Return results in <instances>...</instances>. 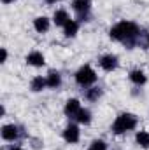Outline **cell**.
<instances>
[{
	"instance_id": "cell-1",
	"label": "cell",
	"mask_w": 149,
	"mask_h": 150,
	"mask_svg": "<svg viewBox=\"0 0 149 150\" xmlns=\"http://www.w3.org/2000/svg\"><path fill=\"white\" fill-rule=\"evenodd\" d=\"M112 40H117V42H123L126 44L128 47H132L135 44V38L139 35V26L133 23V21H119L116 26H112L111 32H109Z\"/></svg>"
},
{
	"instance_id": "cell-2",
	"label": "cell",
	"mask_w": 149,
	"mask_h": 150,
	"mask_svg": "<svg viewBox=\"0 0 149 150\" xmlns=\"http://www.w3.org/2000/svg\"><path fill=\"white\" fill-rule=\"evenodd\" d=\"M137 126V117L133 113H119L116 120L112 122V133L114 134H123L126 131H132Z\"/></svg>"
},
{
	"instance_id": "cell-3",
	"label": "cell",
	"mask_w": 149,
	"mask_h": 150,
	"mask_svg": "<svg viewBox=\"0 0 149 150\" xmlns=\"http://www.w3.org/2000/svg\"><path fill=\"white\" fill-rule=\"evenodd\" d=\"M95 80H97V74L90 65H84L75 72V82L82 87H88V86L95 84Z\"/></svg>"
},
{
	"instance_id": "cell-4",
	"label": "cell",
	"mask_w": 149,
	"mask_h": 150,
	"mask_svg": "<svg viewBox=\"0 0 149 150\" xmlns=\"http://www.w3.org/2000/svg\"><path fill=\"white\" fill-rule=\"evenodd\" d=\"M63 138H65L67 143H77L79 138H81L79 127H77L75 124H69V126L65 127V131H63Z\"/></svg>"
},
{
	"instance_id": "cell-5",
	"label": "cell",
	"mask_w": 149,
	"mask_h": 150,
	"mask_svg": "<svg viewBox=\"0 0 149 150\" xmlns=\"http://www.w3.org/2000/svg\"><path fill=\"white\" fill-rule=\"evenodd\" d=\"M100 67L105 70V72H114L117 68V56L114 54H105L100 58Z\"/></svg>"
},
{
	"instance_id": "cell-6",
	"label": "cell",
	"mask_w": 149,
	"mask_h": 150,
	"mask_svg": "<svg viewBox=\"0 0 149 150\" xmlns=\"http://www.w3.org/2000/svg\"><path fill=\"white\" fill-rule=\"evenodd\" d=\"M18 136H19V129H18L14 124H5V126H2V138H4L5 142H14Z\"/></svg>"
},
{
	"instance_id": "cell-7",
	"label": "cell",
	"mask_w": 149,
	"mask_h": 150,
	"mask_svg": "<svg viewBox=\"0 0 149 150\" xmlns=\"http://www.w3.org/2000/svg\"><path fill=\"white\" fill-rule=\"evenodd\" d=\"M72 7H74V11L81 18H86L88 12H90V9H91V0H74Z\"/></svg>"
},
{
	"instance_id": "cell-8",
	"label": "cell",
	"mask_w": 149,
	"mask_h": 150,
	"mask_svg": "<svg viewBox=\"0 0 149 150\" xmlns=\"http://www.w3.org/2000/svg\"><path fill=\"white\" fill-rule=\"evenodd\" d=\"M79 110H81V103H79V100H75V98L69 100V101L65 103V108H63L65 115L70 117V119H75V115L79 113Z\"/></svg>"
},
{
	"instance_id": "cell-9",
	"label": "cell",
	"mask_w": 149,
	"mask_h": 150,
	"mask_svg": "<svg viewBox=\"0 0 149 150\" xmlns=\"http://www.w3.org/2000/svg\"><path fill=\"white\" fill-rule=\"evenodd\" d=\"M27 63H28L30 67H44V65H46V58H44L42 52L32 51V52L27 56Z\"/></svg>"
},
{
	"instance_id": "cell-10",
	"label": "cell",
	"mask_w": 149,
	"mask_h": 150,
	"mask_svg": "<svg viewBox=\"0 0 149 150\" xmlns=\"http://www.w3.org/2000/svg\"><path fill=\"white\" fill-rule=\"evenodd\" d=\"M49 19L46 18V16H39L34 19V28H35V32L37 33H46L47 30H49Z\"/></svg>"
},
{
	"instance_id": "cell-11",
	"label": "cell",
	"mask_w": 149,
	"mask_h": 150,
	"mask_svg": "<svg viewBox=\"0 0 149 150\" xmlns=\"http://www.w3.org/2000/svg\"><path fill=\"white\" fill-rule=\"evenodd\" d=\"M53 21H54L56 26H65V25L70 21V18H69L67 11L60 9V11H54V14H53Z\"/></svg>"
},
{
	"instance_id": "cell-12",
	"label": "cell",
	"mask_w": 149,
	"mask_h": 150,
	"mask_svg": "<svg viewBox=\"0 0 149 150\" xmlns=\"http://www.w3.org/2000/svg\"><path fill=\"white\" fill-rule=\"evenodd\" d=\"M46 80H47V87H51V89H58L62 86V75L58 74V72H54V70H51L47 74Z\"/></svg>"
},
{
	"instance_id": "cell-13",
	"label": "cell",
	"mask_w": 149,
	"mask_h": 150,
	"mask_svg": "<svg viewBox=\"0 0 149 150\" xmlns=\"http://www.w3.org/2000/svg\"><path fill=\"white\" fill-rule=\"evenodd\" d=\"M130 80H132L135 86H144L146 80H148V77H146V74H144L142 70H132V72H130Z\"/></svg>"
},
{
	"instance_id": "cell-14",
	"label": "cell",
	"mask_w": 149,
	"mask_h": 150,
	"mask_svg": "<svg viewBox=\"0 0 149 150\" xmlns=\"http://www.w3.org/2000/svg\"><path fill=\"white\" fill-rule=\"evenodd\" d=\"M46 86H47V80H46L44 77H40V75H39V77H34L32 82H30V89H32L34 93H40Z\"/></svg>"
},
{
	"instance_id": "cell-15",
	"label": "cell",
	"mask_w": 149,
	"mask_h": 150,
	"mask_svg": "<svg viewBox=\"0 0 149 150\" xmlns=\"http://www.w3.org/2000/svg\"><path fill=\"white\" fill-rule=\"evenodd\" d=\"M75 120H77L79 124L88 126V124L91 122V112H90L88 108H81V110H79V113L75 115Z\"/></svg>"
},
{
	"instance_id": "cell-16",
	"label": "cell",
	"mask_w": 149,
	"mask_h": 150,
	"mask_svg": "<svg viewBox=\"0 0 149 150\" xmlns=\"http://www.w3.org/2000/svg\"><path fill=\"white\" fill-rule=\"evenodd\" d=\"M77 30H79V23L74 21V19H70V21L63 26V33H65V37H75Z\"/></svg>"
},
{
	"instance_id": "cell-17",
	"label": "cell",
	"mask_w": 149,
	"mask_h": 150,
	"mask_svg": "<svg viewBox=\"0 0 149 150\" xmlns=\"http://www.w3.org/2000/svg\"><path fill=\"white\" fill-rule=\"evenodd\" d=\"M135 142L137 145H140L142 149H149V133L148 131H139L135 134Z\"/></svg>"
},
{
	"instance_id": "cell-18",
	"label": "cell",
	"mask_w": 149,
	"mask_h": 150,
	"mask_svg": "<svg viewBox=\"0 0 149 150\" xmlns=\"http://www.w3.org/2000/svg\"><path fill=\"white\" fill-rule=\"evenodd\" d=\"M100 96H102V89H100V87H91V89L86 91V98H88L90 101H97Z\"/></svg>"
},
{
	"instance_id": "cell-19",
	"label": "cell",
	"mask_w": 149,
	"mask_h": 150,
	"mask_svg": "<svg viewBox=\"0 0 149 150\" xmlns=\"http://www.w3.org/2000/svg\"><path fill=\"white\" fill-rule=\"evenodd\" d=\"M88 150H107V143H105L104 140H95V142L90 145Z\"/></svg>"
},
{
	"instance_id": "cell-20",
	"label": "cell",
	"mask_w": 149,
	"mask_h": 150,
	"mask_svg": "<svg viewBox=\"0 0 149 150\" xmlns=\"http://www.w3.org/2000/svg\"><path fill=\"white\" fill-rule=\"evenodd\" d=\"M5 61H7V49L2 47V63H5Z\"/></svg>"
},
{
	"instance_id": "cell-21",
	"label": "cell",
	"mask_w": 149,
	"mask_h": 150,
	"mask_svg": "<svg viewBox=\"0 0 149 150\" xmlns=\"http://www.w3.org/2000/svg\"><path fill=\"white\" fill-rule=\"evenodd\" d=\"M9 150H23V149H21V147H14V145H12V147H9Z\"/></svg>"
},
{
	"instance_id": "cell-22",
	"label": "cell",
	"mask_w": 149,
	"mask_h": 150,
	"mask_svg": "<svg viewBox=\"0 0 149 150\" xmlns=\"http://www.w3.org/2000/svg\"><path fill=\"white\" fill-rule=\"evenodd\" d=\"M14 0H2V4H12Z\"/></svg>"
},
{
	"instance_id": "cell-23",
	"label": "cell",
	"mask_w": 149,
	"mask_h": 150,
	"mask_svg": "<svg viewBox=\"0 0 149 150\" xmlns=\"http://www.w3.org/2000/svg\"><path fill=\"white\" fill-rule=\"evenodd\" d=\"M46 2H56V0H46Z\"/></svg>"
},
{
	"instance_id": "cell-24",
	"label": "cell",
	"mask_w": 149,
	"mask_h": 150,
	"mask_svg": "<svg viewBox=\"0 0 149 150\" xmlns=\"http://www.w3.org/2000/svg\"><path fill=\"white\" fill-rule=\"evenodd\" d=\"M148 45H149V37H148Z\"/></svg>"
}]
</instances>
